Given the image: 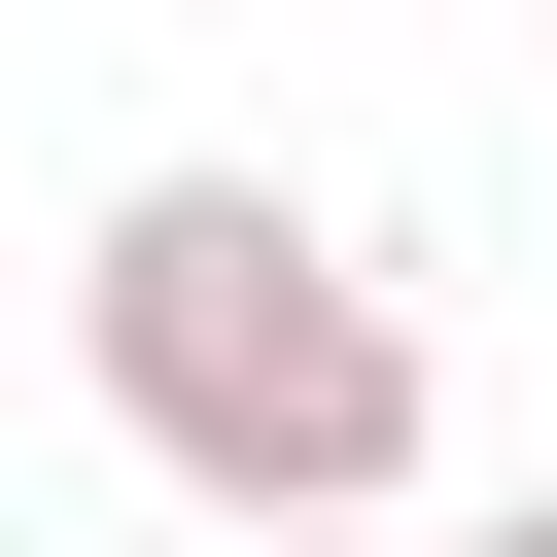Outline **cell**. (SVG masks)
Listing matches in <instances>:
<instances>
[{
	"label": "cell",
	"mask_w": 557,
	"mask_h": 557,
	"mask_svg": "<svg viewBox=\"0 0 557 557\" xmlns=\"http://www.w3.org/2000/svg\"><path fill=\"white\" fill-rule=\"evenodd\" d=\"M209 557H383V522H209Z\"/></svg>",
	"instance_id": "2"
},
{
	"label": "cell",
	"mask_w": 557,
	"mask_h": 557,
	"mask_svg": "<svg viewBox=\"0 0 557 557\" xmlns=\"http://www.w3.org/2000/svg\"><path fill=\"white\" fill-rule=\"evenodd\" d=\"M453 557H557V487H522V522H453Z\"/></svg>",
	"instance_id": "3"
},
{
	"label": "cell",
	"mask_w": 557,
	"mask_h": 557,
	"mask_svg": "<svg viewBox=\"0 0 557 557\" xmlns=\"http://www.w3.org/2000/svg\"><path fill=\"white\" fill-rule=\"evenodd\" d=\"M70 383L209 487V522H418V313L278 209V174H139L70 244Z\"/></svg>",
	"instance_id": "1"
}]
</instances>
